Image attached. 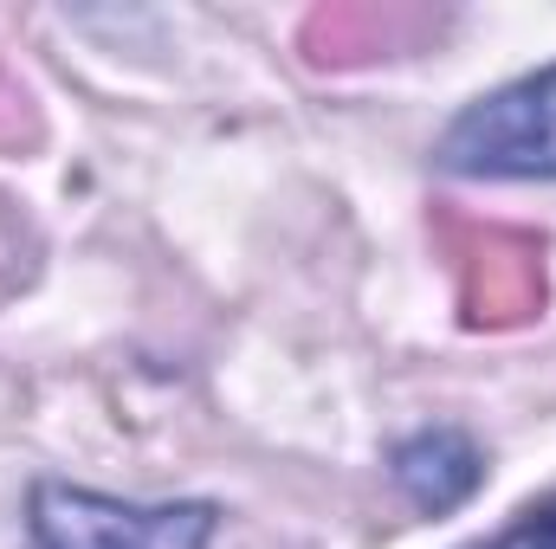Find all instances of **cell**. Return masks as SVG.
Listing matches in <instances>:
<instances>
[{"label":"cell","mask_w":556,"mask_h":549,"mask_svg":"<svg viewBox=\"0 0 556 549\" xmlns=\"http://www.w3.org/2000/svg\"><path fill=\"white\" fill-rule=\"evenodd\" d=\"M485 549H556V491L544 498V505H531L505 537H492Z\"/></svg>","instance_id":"cell-5"},{"label":"cell","mask_w":556,"mask_h":549,"mask_svg":"<svg viewBox=\"0 0 556 549\" xmlns=\"http://www.w3.org/2000/svg\"><path fill=\"white\" fill-rule=\"evenodd\" d=\"M453 240H466V246H453L466 323H518V317H531V310L544 304L538 240L498 233V227H466V233H453Z\"/></svg>","instance_id":"cell-3"},{"label":"cell","mask_w":556,"mask_h":549,"mask_svg":"<svg viewBox=\"0 0 556 549\" xmlns=\"http://www.w3.org/2000/svg\"><path fill=\"white\" fill-rule=\"evenodd\" d=\"M433 155L446 175L472 181H556V65L466 104Z\"/></svg>","instance_id":"cell-1"},{"label":"cell","mask_w":556,"mask_h":549,"mask_svg":"<svg viewBox=\"0 0 556 549\" xmlns=\"http://www.w3.org/2000/svg\"><path fill=\"white\" fill-rule=\"evenodd\" d=\"M389 472H395V485H402V498L415 511L440 518V511H453V505H466L479 491L485 459L459 426H420L389 452Z\"/></svg>","instance_id":"cell-4"},{"label":"cell","mask_w":556,"mask_h":549,"mask_svg":"<svg viewBox=\"0 0 556 549\" xmlns=\"http://www.w3.org/2000/svg\"><path fill=\"white\" fill-rule=\"evenodd\" d=\"M39 549H201L214 537V505H117L78 485H33Z\"/></svg>","instance_id":"cell-2"}]
</instances>
